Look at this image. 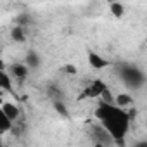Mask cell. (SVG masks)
I'll use <instances>...</instances> for the list:
<instances>
[{
  "label": "cell",
  "instance_id": "cell-1",
  "mask_svg": "<svg viewBox=\"0 0 147 147\" xmlns=\"http://www.w3.org/2000/svg\"><path fill=\"white\" fill-rule=\"evenodd\" d=\"M95 118L111 133V137L114 138L116 144H123V140L130 130V114L125 111V107H121L114 102L100 100L95 109Z\"/></svg>",
  "mask_w": 147,
  "mask_h": 147
},
{
  "label": "cell",
  "instance_id": "cell-2",
  "mask_svg": "<svg viewBox=\"0 0 147 147\" xmlns=\"http://www.w3.org/2000/svg\"><path fill=\"white\" fill-rule=\"evenodd\" d=\"M118 75L121 78V82L125 83L126 88L130 90H138L144 87L145 83V75H144V71L138 69L137 66L133 64H128V62H123L118 66Z\"/></svg>",
  "mask_w": 147,
  "mask_h": 147
},
{
  "label": "cell",
  "instance_id": "cell-3",
  "mask_svg": "<svg viewBox=\"0 0 147 147\" xmlns=\"http://www.w3.org/2000/svg\"><path fill=\"white\" fill-rule=\"evenodd\" d=\"M90 135H92L94 142H97V144H102V145H107V144H113V142H114V138L111 137V133H109V131H107V130H106L102 125H100L99 128H97V126H94Z\"/></svg>",
  "mask_w": 147,
  "mask_h": 147
},
{
  "label": "cell",
  "instance_id": "cell-4",
  "mask_svg": "<svg viewBox=\"0 0 147 147\" xmlns=\"http://www.w3.org/2000/svg\"><path fill=\"white\" fill-rule=\"evenodd\" d=\"M107 92V87L104 85V82L100 80H95L92 82V85L85 90V97H90V99H99V97H104V94Z\"/></svg>",
  "mask_w": 147,
  "mask_h": 147
},
{
  "label": "cell",
  "instance_id": "cell-5",
  "mask_svg": "<svg viewBox=\"0 0 147 147\" xmlns=\"http://www.w3.org/2000/svg\"><path fill=\"white\" fill-rule=\"evenodd\" d=\"M88 64L94 69H104L106 66H109V62L97 52H88Z\"/></svg>",
  "mask_w": 147,
  "mask_h": 147
},
{
  "label": "cell",
  "instance_id": "cell-6",
  "mask_svg": "<svg viewBox=\"0 0 147 147\" xmlns=\"http://www.w3.org/2000/svg\"><path fill=\"white\" fill-rule=\"evenodd\" d=\"M0 111H4L14 123H16L18 118H19V109H18V106L12 104V102H4V104H2V109H0Z\"/></svg>",
  "mask_w": 147,
  "mask_h": 147
},
{
  "label": "cell",
  "instance_id": "cell-7",
  "mask_svg": "<svg viewBox=\"0 0 147 147\" xmlns=\"http://www.w3.org/2000/svg\"><path fill=\"white\" fill-rule=\"evenodd\" d=\"M28 69H30L28 64H14V66H12V78L24 80V78L28 76Z\"/></svg>",
  "mask_w": 147,
  "mask_h": 147
},
{
  "label": "cell",
  "instance_id": "cell-8",
  "mask_svg": "<svg viewBox=\"0 0 147 147\" xmlns=\"http://www.w3.org/2000/svg\"><path fill=\"white\" fill-rule=\"evenodd\" d=\"M0 88L5 92H12V78L7 71H0Z\"/></svg>",
  "mask_w": 147,
  "mask_h": 147
},
{
  "label": "cell",
  "instance_id": "cell-9",
  "mask_svg": "<svg viewBox=\"0 0 147 147\" xmlns=\"http://www.w3.org/2000/svg\"><path fill=\"white\" fill-rule=\"evenodd\" d=\"M12 126H14V121H12L4 111H0V131L5 133V131H9Z\"/></svg>",
  "mask_w": 147,
  "mask_h": 147
},
{
  "label": "cell",
  "instance_id": "cell-10",
  "mask_svg": "<svg viewBox=\"0 0 147 147\" xmlns=\"http://www.w3.org/2000/svg\"><path fill=\"white\" fill-rule=\"evenodd\" d=\"M114 104H118V106H121V107H128V106H131L133 104V99L126 94V92H121V94H118L116 97H114Z\"/></svg>",
  "mask_w": 147,
  "mask_h": 147
},
{
  "label": "cell",
  "instance_id": "cell-11",
  "mask_svg": "<svg viewBox=\"0 0 147 147\" xmlns=\"http://www.w3.org/2000/svg\"><path fill=\"white\" fill-rule=\"evenodd\" d=\"M11 36H12V40L14 42H24V38H26V35H24V28L21 26V24H16L14 28H12V31H11Z\"/></svg>",
  "mask_w": 147,
  "mask_h": 147
},
{
  "label": "cell",
  "instance_id": "cell-12",
  "mask_svg": "<svg viewBox=\"0 0 147 147\" xmlns=\"http://www.w3.org/2000/svg\"><path fill=\"white\" fill-rule=\"evenodd\" d=\"M109 9H111V14H113L114 18H118V19L125 16V7H123L119 2H111Z\"/></svg>",
  "mask_w": 147,
  "mask_h": 147
},
{
  "label": "cell",
  "instance_id": "cell-13",
  "mask_svg": "<svg viewBox=\"0 0 147 147\" xmlns=\"http://www.w3.org/2000/svg\"><path fill=\"white\" fill-rule=\"evenodd\" d=\"M26 64H28L30 67H38V66H40V57H38V54L33 52V50H30L28 55H26Z\"/></svg>",
  "mask_w": 147,
  "mask_h": 147
},
{
  "label": "cell",
  "instance_id": "cell-14",
  "mask_svg": "<svg viewBox=\"0 0 147 147\" xmlns=\"http://www.w3.org/2000/svg\"><path fill=\"white\" fill-rule=\"evenodd\" d=\"M54 107H55V111H57L61 116H67V109L64 107V104H62L61 99H55V100H54Z\"/></svg>",
  "mask_w": 147,
  "mask_h": 147
},
{
  "label": "cell",
  "instance_id": "cell-15",
  "mask_svg": "<svg viewBox=\"0 0 147 147\" xmlns=\"http://www.w3.org/2000/svg\"><path fill=\"white\" fill-rule=\"evenodd\" d=\"M64 71H66V73H71V75H75V73H76V67H75V66H66Z\"/></svg>",
  "mask_w": 147,
  "mask_h": 147
}]
</instances>
